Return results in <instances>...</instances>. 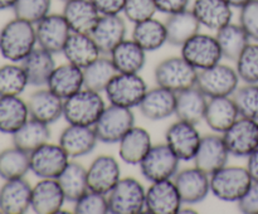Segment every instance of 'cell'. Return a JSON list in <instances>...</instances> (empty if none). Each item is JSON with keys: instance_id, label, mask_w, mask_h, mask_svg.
<instances>
[{"instance_id": "obj_2", "label": "cell", "mask_w": 258, "mask_h": 214, "mask_svg": "<svg viewBox=\"0 0 258 214\" xmlns=\"http://www.w3.org/2000/svg\"><path fill=\"white\" fill-rule=\"evenodd\" d=\"M105 107V101L100 92L82 88L80 92L64 100L63 117L71 125L93 127Z\"/></svg>"}, {"instance_id": "obj_38", "label": "cell", "mask_w": 258, "mask_h": 214, "mask_svg": "<svg viewBox=\"0 0 258 214\" xmlns=\"http://www.w3.org/2000/svg\"><path fill=\"white\" fill-rule=\"evenodd\" d=\"M13 145L30 154L44 144L49 142V125L29 118L19 130L13 133Z\"/></svg>"}, {"instance_id": "obj_41", "label": "cell", "mask_w": 258, "mask_h": 214, "mask_svg": "<svg viewBox=\"0 0 258 214\" xmlns=\"http://www.w3.org/2000/svg\"><path fill=\"white\" fill-rule=\"evenodd\" d=\"M30 171L29 154L17 146L0 151V178L3 180L24 178Z\"/></svg>"}, {"instance_id": "obj_6", "label": "cell", "mask_w": 258, "mask_h": 214, "mask_svg": "<svg viewBox=\"0 0 258 214\" xmlns=\"http://www.w3.org/2000/svg\"><path fill=\"white\" fill-rule=\"evenodd\" d=\"M135 126L133 108L111 105L106 106L93 128L98 141L103 144H118L121 138Z\"/></svg>"}, {"instance_id": "obj_26", "label": "cell", "mask_w": 258, "mask_h": 214, "mask_svg": "<svg viewBox=\"0 0 258 214\" xmlns=\"http://www.w3.org/2000/svg\"><path fill=\"white\" fill-rule=\"evenodd\" d=\"M191 12L202 27L214 32L229 24L233 18V8L224 0H194Z\"/></svg>"}, {"instance_id": "obj_42", "label": "cell", "mask_w": 258, "mask_h": 214, "mask_svg": "<svg viewBox=\"0 0 258 214\" xmlns=\"http://www.w3.org/2000/svg\"><path fill=\"white\" fill-rule=\"evenodd\" d=\"M28 86L22 65L12 62L0 67V96H20Z\"/></svg>"}, {"instance_id": "obj_20", "label": "cell", "mask_w": 258, "mask_h": 214, "mask_svg": "<svg viewBox=\"0 0 258 214\" xmlns=\"http://www.w3.org/2000/svg\"><path fill=\"white\" fill-rule=\"evenodd\" d=\"M98 142V137L95 132V128L91 126L71 125L60 132L58 144L62 146L63 150L67 153L71 159L83 158L95 150Z\"/></svg>"}, {"instance_id": "obj_53", "label": "cell", "mask_w": 258, "mask_h": 214, "mask_svg": "<svg viewBox=\"0 0 258 214\" xmlns=\"http://www.w3.org/2000/svg\"><path fill=\"white\" fill-rule=\"evenodd\" d=\"M224 2L228 3L232 8H239V9H241L242 7H244V5H246L247 3L251 2V0H224Z\"/></svg>"}, {"instance_id": "obj_54", "label": "cell", "mask_w": 258, "mask_h": 214, "mask_svg": "<svg viewBox=\"0 0 258 214\" xmlns=\"http://www.w3.org/2000/svg\"><path fill=\"white\" fill-rule=\"evenodd\" d=\"M17 0H0V10L13 9Z\"/></svg>"}, {"instance_id": "obj_52", "label": "cell", "mask_w": 258, "mask_h": 214, "mask_svg": "<svg viewBox=\"0 0 258 214\" xmlns=\"http://www.w3.org/2000/svg\"><path fill=\"white\" fill-rule=\"evenodd\" d=\"M247 170L253 181H258V149L247 158Z\"/></svg>"}, {"instance_id": "obj_37", "label": "cell", "mask_w": 258, "mask_h": 214, "mask_svg": "<svg viewBox=\"0 0 258 214\" xmlns=\"http://www.w3.org/2000/svg\"><path fill=\"white\" fill-rule=\"evenodd\" d=\"M216 38L221 47L223 58L232 62H236L241 53L251 43V38L242 28V25L234 24L232 22L217 30Z\"/></svg>"}, {"instance_id": "obj_48", "label": "cell", "mask_w": 258, "mask_h": 214, "mask_svg": "<svg viewBox=\"0 0 258 214\" xmlns=\"http://www.w3.org/2000/svg\"><path fill=\"white\" fill-rule=\"evenodd\" d=\"M239 24L251 40L258 42V0H251L239 12Z\"/></svg>"}, {"instance_id": "obj_9", "label": "cell", "mask_w": 258, "mask_h": 214, "mask_svg": "<svg viewBox=\"0 0 258 214\" xmlns=\"http://www.w3.org/2000/svg\"><path fill=\"white\" fill-rule=\"evenodd\" d=\"M178 156L168 146V144H156L151 146L150 151L146 154L140 163V171L144 178L150 183L154 181L173 179L179 171Z\"/></svg>"}, {"instance_id": "obj_36", "label": "cell", "mask_w": 258, "mask_h": 214, "mask_svg": "<svg viewBox=\"0 0 258 214\" xmlns=\"http://www.w3.org/2000/svg\"><path fill=\"white\" fill-rule=\"evenodd\" d=\"M133 39L146 52H154L168 43L165 23L150 18L144 22L134 24Z\"/></svg>"}, {"instance_id": "obj_44", "label": "cell", "mask_w": 258, "mask_h": 214, "mask_svg": "<svg viewBox=\"0 0 258 214\" xmlns=\"http://www.w3.org/2000/svg\"><path fill=\"white\" fill-rule=\"evenodd\" d=\"M52 0H17L13 7L14 15L19 19L37 24L50 13Z\"/></svg>"}, {"instance_id": "obj_15", "label": "cell", "mask_w": 258, "mask_h": 214, "mask_svg": "<svg viewBox=\"0 0 258 214\" xmlns=\"http://www.w3.org/2000/svg\"><path fill=\"white\" fill-rule=\"evenodd\" d=\"M174 184L178 189L183 204H198L211 193V176L201 169L186 168L174 176Z\"/></svg>"}, {"instance_id": "obj_39", "label": "cell", "mask_w": 258, "mask_h": 214, "mask_svg": "<svg viewBox=\"0 0 258 214\" xmlns=\"http://www.w3.org/2000/svg\"><path fill=\"white\" fill-rule=\"evenodd\" d=\"M57 180L67 201L75 203L83 194L90 190L87 183V169L77 161H70L64 170L59 174Z\"/></svg>"}, {"instance_id": "obj_17", "label": "cell", "mask_w": 258, "mask_h": 214, "mask_svg": "<svg viewBox=\"0 0 258 214\" xmlns=\"http://www.w3.org/2000/svg\"><path fill=\"white\" fill-rule=\"evenodd\" d=\"M229 156L231 154L227 149L223 136H221V133H209L202 136L201 145L194 156V166L212 175L227 165Z\"/></svg>"}, {"instance_id": "obj_30", "label": "cell", "mask_w": 258, "mask_h": 214, "mask_svg": "<svg viewBox=\"0 0 258 214\" xmlns=\"http://www.w3.org/2000/svg\"><path fill=\"white\" fill-rule=\"evenodd\" d=\"M53 55H54L53 53L38 47L20 62L30 86L34 87L47 86L48 80L57 65Z\"/></svg>"}, {"instance_id": "obj_16", "label": "cell", "mask_w": 258, "mask_h": 214, "mask_svg": "<svg viewBox=\"0 0 258 214\" xmlns=\"http://www.w3.org/2000/svg\"><path fill=\"white\" fill-rule=\"evenodd\" d=\"M183 206L174 180L154 181L146 189L145 209L153 214H179Z\"/></svg>"}, {"instance_id": "obj_1", "label": "cell", "mask_w": 258, "mask_h": 214, "mask_svg": "<svg viewBox=\"0 0 258 214\" xmlns=\"http://www.w3.org/2000/svg\"><path fill=\"white\" fill-rule=\"evenodd\" d=\"M35 24L15 17L0 29V54L13 63H20L37 48Z\"/></svg>"}, {"instance_id": "obj_18", "label": "cell", "mask_w": 258, "mask_h": 214, "mask_svg": "<svg viewBox=\"0 0 258 214\" xmlns=\"http://www.w3.org/2000/svg\"><path fill=\"white\" fill-rule=\"evenodd\" d=\"M127 25L120 14L101 15L97 24L91 32V37L97 44L101 54L110 55V53L126 39Z\"/></svg>"}, {"instance_id": "obj_32", "label": "cell", "mask_w": 258, "mask_h": 214, "mask_svg": "<svg viewBox=\"0 0 258 214\" xmlns=\"http://www.w3.org/2000/svg\"><path fill=\"white\" fill-rule=\"evenodd\" d=\"M208 97L197 86L176 93L175 116L178 120L198 125L204 120Z\"/></svg>"}, {"instance_id": "obj_19", "label": "cell", "mask_w": 258, "mask_h": 214, "mask_svg": "<svg viewBox=\"0 0 258 214\" xmlns=\"http://www.w3.org/2000/svg\"><path fill=\"white\" fill-rule=\"evenodd\" d=\"M120 179V164L111 155L97 156L87 169L88 189L97 193L108 194Z\"/></svg>"}, {"instance_id": "obj_34", "label": "cell", "mask_w": 258, "mask_h": 214, "mask_svg": "<svg viewBox=\"0 0 258 214\" xmlns=\"http://www.w3.org/2000/svg\"><path fill=\"white\" fill-rule=\"evenodd\" d=\"M29 118L28 103L20 96H0V132L13 135Z\"/></svg>"}, {"instance_id": "obj_4", "label": "cell", "mask_w": 258, "mask_h": 214, "mask_svg": "<svg viewBox=\"0 0 258 214\" xmlns=\"http://www.w3.org/2000/svg\"><path fill=\"white\" fill-rule=\"evenodd\" d=\"M158 86L178 93L194 87L198 78V69L183 57H169L158 63L154 70Z\"/></svg>"}, {"instance_id": "obj_55", "label": "cell", "mask_w": 258, "mask_h": 214, "mask_svg": "<svg viewBox=\"0 0 258 214\" xmlns=\"http://www.w3.org/2000/svg\"><path fill=\"white\" fill-rule=\"evenodd\" d=\"M184 213H191V214H197L198 211L194 210V209L186 208V206H181L180 210H179V214H184Z\"/></svg>"}, {"instance_id": "obj_31", "label": "cell", "mask_w": 258, "mask_h": 214, "mask_svg": "<svg viewBox=\"0 0 258 214\" xmlns=\"http://www.w3.org/2000/svg\"><path fill=\"white\" fill-rule=\"evenodd\" d=\"M62 53L68 63H72L82 69L102 55L92 37L82 33H71Z\"/></svg>"}, {"instance_id": "obj_24", "label": "cell", "mask_w": 258, "mask_h": 214, "mask_svg": "<svg viewBox=\"0 0 258 214\" xmlns=\"http://www.w3.org/2000/svg\"><path fill=\"white\" fill-rule=\"evenodd\" d=\"M63 102L60 97L53 93L49 88H39L29 96L27 101L30 118L52 125L63 117Z\"/></svg>"}, {"instance_id": "obj_56", "label": "cell", "mask_w": 258, "mask_h": 214, "mask_svg": "<svg viewBox=\"0 0 258 214\" xmlns=\"http://www.w3.org/2000/svg\"><path fill=\"white\" fill-rule=\"evenodd\" d=\"M60 2H63V3H67V2H70V0H60Z\"/></svg>"}, {"instance_id": "obj_27", "label": "cell", "mask_w": 258, "mask_h": 214, "mask_svg": "<svg viewBox=\"0 0 258 214\" xmlns=\"http://www.w3.org/2000/svg\"><path fill=\"white\" fill-rule=\"evenodd\" d=\"M47 87L58 97L66 100L85 88L83 69L68 62L64 64L55 65L54 70L48 80Z\"/></svg>"}, {"instance_id": "obj_8", "label": "cell", "mask_w": 258, "mask_h": 214, "mask_svg": "<svg viewBox=\"0 0 258 214\" xmlns=\"http://www.w3.org/2000/svg\"><path fill=\"white\" fill-rule=\"evenodd\" d=\"M239 85V76L234 68L218 64L198 70L197 87L208 98L233 96Z\"/></svg>"}, {"instance_id": "obj_21", "label": "cell", "mask_w": 258, "mask_h": 214, "mask_svg": "<svg viewBox=\"0 0 258 214\" xmlns=\"http://www.w3.org/2000/svg\"><path fill=\"white\" fill-rule=\"evenodd\" d=\"M66 196L57 179H40L32 189L30 209L37 214L60 213Z\"/></svg>"}, {"instance_id": "obj_51", "label": "cell", "mask_w": 258, "mask_h": 214, "mask_svg": "<svg viewBox=\"0 0 258 214\" xmlns=\"http://www.w3.org/2000/svg\"><path fill=\"white\" fill-rule=\"evenodd\" d=\"M101 15L122 13L126 0H91Z\"/></svg>"}, {"instance_id": "obj_57", "label": "cell", "mask_w": 258, "mask_h": 214, "mask_svg": "<svg viewBox=\"0 0 258 214\" xmlns=\"http://www.w3.org/2000/svg\"><path fill=\"white\" fill-rule=\"evenodd\" d=\"M0 213H3V211H2V209H0Z\"/></svg>"}, {"instance_id": "obj_22", "label": "cell", "mask_w": 258, "mask_h": 214, "mask_svg": "<svg viewBox=\"0 0 258 214\" xmlns=\"http://www.w3.org/2000/svg\"><path fill=\"white\" fill-rule=\"evenodd\" d=\"M32 189L24 178L5 180L0 188V209L4 214H23L30 209Z\"/></svg>"}, {"instance_id": "obj_13", "label": "cell", "mask_w": 258, "mask_h": 214, "mask_svg": "<svg viewBox=\"0 0 258 214\" xmlns=\"http://www.w3.org/2000/svg\"><path fill=\"white\" fill-rule=\"evenodd\" d=\"M201 140L197 125L183 120L171 123L165 132V142L180 161L194 160Z\"/></svg>"}, {"instance_id": "obj_46", "label": "cell", "mask_w": 258, "mask_h": 214, "mask_svg": "<svg viewBox=\"0 0 258 214\" xmlns=\"http://www.w3.org/2000/svg\"><path fill=\"white\" fill-rule=\"evenodd\" d=\"M76 214H106L108 209L107 194L88 190L78 200L75 201Z\"/></svg>"}, {"instance_id": "obj_50", "label": "cell", "mask_w": 258, "mask_h": 214, "mask_svg": "<svg viewBox=\"0 0 258 214\" xmlns=\"http://www.w3.org/2000/svg\"><path fill=\"white\" fill-rule=\"evenodd\" d=\"M158 12L171 15L189 9L190 0H154Z\"/></svg>"}, {"instance_id": "obj_5", "label": "cell", "mask_w": 258, "mask_h": 214, "mask_svg": "<svg viewBox=\"0 0 258 214\" xmlns=\"http://www.w3.org/2000/svg\"><path fill=\"white\" fill-rule=\"evenodd\" d=\"M146 189L135 178H121L107 194L112 214H139L145 209Z\"/></svg>"}, {"instance_id": "obj_10", "label": "cell", "mask_w": 258, "mask_h": 214, "mask_svg": "<svg viewBox=\"0 0 258 214\" xmlns=\"http://www.w3.org/2000/svg\"><path fill=\"white\" fill-rule=\"evenodd\" d=\"M181 57L198 70L213 67L221 63L222 50L216 35L199 32L181 45Z\"/></svg>"}, {"instance_id": "obj_43", "label": "cell", "mask_w": 258, "mask_h": 214, "mask_svg": "<svg viewBox=\"0 0 258 214\" xmlns=\"http://www.w3.org/2000/svg\"><path fill=\"white\" fill-rule=\"evenodd\" d=\"M232 97L241 117L258 121V83H246L238 87Z\"/></svg>"}, {"instance_id": "obj_12", "label": "cell", "mask_w": 258, "mask_h": 214, "mask_svg": "<svg viewBox=\"0 0 258 214\" xmlns=\"http://www.w3.org/2000/svg\"><path fill=\"white\" fill-rule=\"evenodd\" d=\"M30 171L40 179H57L70 163L67 155L59 144H44L29 154Z\"/></svg>"}, {"instance_id": "obj_7", "label": "cell", "mask_w": 258, "mask_h": 214, "mask_svg": "<svg viewBox=\"0 0 258 214\" xmlns=\"http://www.w3.org/2000/svg\"><path fill=\"white\" fill-rule=\"evenodd\" d=\"M148 90V85L139 73H117L108 83L105 93L111 105L134 108L140 105Z\"/></svg>"}, {"instance_id": "obj_47", "label": "cell", "mask_w": 258, "mask_h": 214, "mask_svg": "<svg viewBox=\"0 0 258 214\" xmlns=\"http://www.w3.org/2000/svg\"><path fill=\"white\" fill-rule=\"evenodd\" d=\"M122 13L128 22L136 24L154 18L158 9L154 0H126Z\"/></svg>"}, {"instance_id": "obj_29", "label": "cell", "mask_w": 258, "mask_h": 214, "mask_svg": "<svg viewBox=\"0 0 258 214\" xmlns=\"http://www.w3.org/2000/svg\"><path fill=\"white\" fill-rule=\"evenodd\" d=\"M151 146L150 132L144 127L134 126L118 142V155L128 165H140Z\"/></svg>"}, {"instance_id": "obj_40", "label": "cell", "mask_w": 258, "mask_h": 214, "mask_svg": "<svg viewBox=\"0 0 258 214\" xmlns=\"http://www.w3.org/2000/svg\"><path fill=\"white\" fill-rule=\"evenodd\" d=\"M117 69L113 65L111 58L105 54L100 55L95 62L91 63L88 67L83 68V77H85V88L96 91V92H105L108 83L117 75Z\"/></svg>"}, {"instance_id": "obj_49", "label": "cell", "mask_w": 258, "mask_h": 214, "mask_svg": "<svg viewBox=\"0 0 258 214\" xmlns=\"http://www.w3.org/2000/svg\"><path fill=\"white\" fill-rule=\"evenodd\" d=\"M238 209L244 214H258V181H253L247 193L239 199Z\"/></svg>"}, {"instance_id": "obj_28", "label": "cell", "mask_w": 258, "mask_h": 214, "mask_svg": "<svg viewBox=\"0 0 258 214\" xmlns=\"http://www.w3.org/2000/svg\"><path fill=\"white\" fill-rule=\"evenodd\" d=\"M72 33L91 34L101 14L91 0H70L64 3L62 12Z\"/></svg>"}, {"instance_id": "obj_23", "label": "cell", "mask_w": 258, "mask_h": 214, "mask_svg": "<svg viewBox=\"0 0 258 214\" xmlns=\"http://www.w3.org/2000/svg\"><path fill=\"white\" fill-rule=\"evenodd\" d=\"M175 106L176 93L161 86H156L148 90L138 107L145 118L160 121L175 115Z\"/></svg>"}, {"instance_id": "obj_3", "label": "cell", "mask_w": 258, "mask_h": 214, "mask_svg": "<svg viewBox=\"0 0 258 214\" xmlns=\"http://www.w3.org/2000/svg\"><path fill=\"white\" fill-rule=\"evenodd\" d=\"M209 176L211 193L219 200L229 203H238L253 183L247 168L242 166L226 165Z\"/></svg>"}, {"instance_id": "obj_33", "label": "cell", "mask_w": 258, "mask_h": 214, "mask_svg": "<svg viewBox=\"0 0 258 214\" xmlns=\"http://www.w3.org/2000/svg\"><path fill=\"white\" fill-rule=\"evenodd\" d=\"M168 43L174 47H181L186 40L201 32V23L191 9L168 15L165 22Z\"/></svg>"}, {"instance_id": "obj_45", "label": "cell", "mask_w": 258, "mask_h": 214, "mask_svg": "<svg viewBox=\"0 0 258 214\" xmlns=\"http://www.w3.org/2000/svg\"><path fill=\"white\" fill-rule=\"evenodd\" d=\"M236 64L239 80L244 83H258V42L247 45Z\"/></svg>"}, {"instance_id": "obj_35", "label": "cell", "mask_w": 258, "mask_h": 214, "mask_svg": "<svg viewBox=\"0 0 258 214\" xmlns=\"http://www.w3.org/2000/svg\"><path fill=\"white\" fill-rule=\"evenodd\" d=\"M108 57L118 73H139L146 63V50L134 39H125Z\"/></svg>"}, {"instance_id": "obj_11", "label": "cell", "mask_w": 258, "mask_h": 214, "mask_svg": "<svg viewBox=\"0 0 258 214\" xmlns=\"http://www.w3.org/2000/svg\"><path fill=\"white\" fill-rule=\"evenodd\" d=\"M222 136L231 156L248 158L258 149V121L239 117Z\"/></svg>"}, {"instance_id": "obj_25", "label": "cell", "mask_w": 258, "mask_h": 214, "mask_svg": "<svg viewBox=\"0 0 258 214\" xmlns=\"http://www.w3.org/2000/svg\"><path fill=\"white\" fill-rule=\"evenodd\" d=\"M241 117L232 96L208 98L204 121L216 133H224Z\"/></svg>"}, {"instance_id": "obj_14", "label": "cell", "mask_w": 258, "mask_h": 214, "mask_svg": "<svg viewBox=\"0 0 258 214\" xmlns=\"http://www.w3.org/2000/svg\"><path fill=\"white\" fill-rule=\"evenodd\" d=\"M38 47L58 54L63 52L66 43L70 38L71 30L63 14H49L35 24Z\"/></svg>"}]
</instances>
